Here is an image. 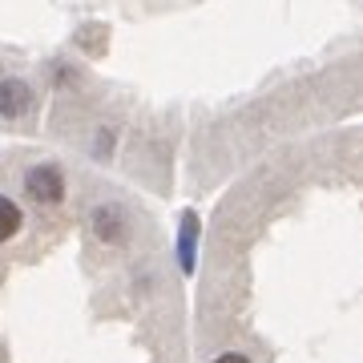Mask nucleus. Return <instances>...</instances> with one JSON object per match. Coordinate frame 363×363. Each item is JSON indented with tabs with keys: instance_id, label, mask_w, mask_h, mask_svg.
Here are the masks:
<instances>
[{
	"instance_id": "1",
	"label": "nucleus",
	"mask_w": 363,
	"mask_h": 363,
	"mask_svg": "<svg viewBox=\"0 0 363 363\" xmlns=\"http://www.w3.org/2000/svg\"><path fill=\"white\" fill-rule=\"evenodd\" d=\"M25 190L37 198V202H61V198H65V182H61V174L52 166H33L25 174Z\"/></svg>"
},
{
	"instance_id": "2",
	"label": "nucleus",
	"mask_w": 363,
	"mask_h": 363,
	"mask_svg": "<svg viewBox=\"0 0 363 363\" xmlns=\"http://www.w3.org/2000/svg\"><path fill=\"white\" fill-rule=\"evenodd\" d=\"M28 105H33V93H28L25 81H0V113L4 117H25Z\"/></svg>"
},
{
	"instance_id": "3",
	"label": "nucleus",
	"mask_w": 363,
	"mask_h": 363,
	"mask_svg": "<svg viewBox=\"0 0 363 363\" xmlns=\"http://www.w3.org/2000/svg\"><path fill=\"white\" fill-rule=\"evenodd\" d=\"M16 230H21V206L13 198H0V242H9Z\"/></svg>"
},
{
	"instance_id": "4",
	"label": "nucleus",
	"mask_w": 363,
	"mask_h": 363,
	"mask_svg": "<svg viewBox=\"0 0 363 363\" xmlns=\"http://www.w3.org/2000/svg\"><path fill=\"white\" fill-rule=\"evenodd\" d=\"M93 218H97V234H101V238H117V234H121V226H117V210H97Z\"/></svg>"
},
{
	"instance_id": "5",
	"label": "nucleus",
	"mask_w": 363,
	"mask_h": 363,
	"mask_svg": "<svg viewBox=\"0 0 363 363\" xmlns=\"http://www.w3.org/2000/svg\"><path fill=\"white\" fill-rule=\"evenodd\" d=\"M190 247H194V218H186V267H190Z\"/></svg>"
},
{
	"instance_id": "6",
	"label": "nucleus",
	"mask_w": 363,
	"mask_h": 363,
	"mask_svg": "<svg viewBox=\"0 0 363 363\" xmlns=\"http://www.w3.org/2000/svg\"><path fill=\"white\" fill-rule=\"evenodd\" d=\"M214 363H250L247 355H238V351H226V355H218Z\"/></svg>"
}]
</instances>
